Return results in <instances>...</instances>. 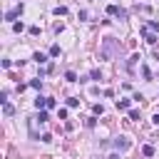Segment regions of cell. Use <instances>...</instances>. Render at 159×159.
<instances>
[{"mask_svg": "<svg viewBox=\"0 0 159 159\" xmlns=\"http://www.w3.org/2000/svg\"><path fill=\"white\" fill-rule=\"evenodd\" d=\"M23 28H25L23 23H15V25H13V30H15V32H23Z\"/></svg>", "mask_w": 159, "mask_h": 159, "instance_id": "cell-17", "label": "cell"}, {"mask_svg": "<svg viewBox=\"0 0 159 159\" xmlns=\"http://www.w3.org/2000/svg\"><path fill=\"white\" fill-rule=\"evenodd\" d=\"M67 13V8H62V5H60V8H55V15H65Z\"/></svg>", "mask_w": 159, "mask_h": 159, "instance_id": "cell-16", "label": "cell"}, {"mask_svg": "<svg viewBox=\"0 0 159 159\" xmlns=\"http://www.w3.org/2000/svg\"><path fill=\"white\" fill-rule=\"evenodd\" d=\"M35 107H37V109L47 107V99H45V97H37V99H35Z\"/></svg>", "mask_w": 159, "mask_h": 159, "instance_id": "cell-4", "label": "cell"}, {"mask_svg": "<svg viewBox=\"0 0 159 159\" xmlns=\"http://www.w3.org/2000/svg\"><path fill=\"white\" fill-rule=\"evenodd\" d=\"M117 107L119 109H127L129 107V99H117Z\"/></svg>", "mask_w": 159, "mask_h": 159, "instance_id": "cell-6", "label": "cell"}, {"mask_svg": "<svg viewBox=\"0 0 159 159\" xmlns=\"http://www.w3.org/2000/svg\"><path fill=\"white\" fill-rule=\"evenodd\" d=\"M107 15H124V13L119 10L117 5H107Z\"/></svg>", "mask_w": 159, "mask_h": 159, "instance_id": "cell-3", "label": "cell"}, {"mask_svg": "<svg viewBox=\"0 0 159 159\" xmlns=\"http://www.w3.org/2000/svg\"><path fill=\"white\" fill-rule=\"evenodd\" d=\"M30 87H35V90H40V87H43V82H40V80H32V82H30Z\"/></svg>", "mask_w": 159, "mask_h": 159, "instance_id": "cell-15", "label": "cell"}, {"mask_svg": "<svg viewBox=\"0 0 159 159\" xmlns=\"http://www.w3.org/2000/svg\"><path fill=\"white\" fill-rule=\"evenodd\" d=\"M47 119H50L47 112H40V114H37V122H47Z\"/></svg>", "mask_w": 159, "mask_h": 159, "instance_id": "cell-7", "label": "cell"}, {"mask_svg": "<svg viewBox=\"0 0 159 159\" xmlns=\"http://www.w3.org/2000/svg\"><path fill=\"white\" fill-rule=\"evenodd\" d=\"M114 147H117L119 152H124V149H129V147H132V142H129L127 137H117V139H114Z\"/></svg>", "mask_w": 159, "mask_h": 159, "instance_id": "cell-1", "label": "cell"}, {"mask_svg": "<svg viewBox=\"0 0 159 159\" xmlns=\"http://www.w3.org/2000/svg\"><path fill=\"white\" fill-rule=\"evenodd\" d=\"M142 35L147 37V43H149V45H154V43H157V37H154V35H149L147 30H142Z\"/></svg>", "mask_w": 159, "mask_h": 159, "instance_id": "cell-5", "label": "cell"}, {"mask_svg": "<svg viewBox=\"0 0 159 159\" xmlns=\"http://www.w3.org/2000/svg\"><path fill=\"white\" fill-rule=\"evenodd\" d=\"M142 75H144V77H147V80H149V77H152V72H149V67H147V65H142Z\"/></svg>", "mask_w": 159, "mask_h": 159, "instance_id": "cell-13", "label": "cell"}, {"mask_svg": "<svg viewBox=\"0 0 159 159\" xmlns=\"http://www.w3.org/2000/svg\"><path fill=\"white\" fill-rule=\"evenodd\" d=\"M92 109H94V114H102V112H105V107H102V105H94Z\"/></svg>", "mask_w": 159, "mask_h": 159, "instance_id": "cell-18", "label": "cell"}, {"mask_svg": "<svg viewBox=\"0 0 159 159\" xmlns=\"http://www.w3.org/2000/svg\"><path fill=\"white\" fill-rule=\"evenodd\" d=\"M20 13H23V5H17V8H15V10H10V13H8V15H5V20H15V17H17V15H20Z\"/></svg>", "mask_w": 159, "mask_h": 159, "instance_id": "cell-2", "label": "cell"}, {"mask_svg": "<svg viewBox=\"0 0 159 159\" xmlns=\"http://www.w3.org/2000/svg\"><path fill=\"white\" fill-rule=\"evenodd\" d=\"M50 55L57 57V55H60V45H52V47H50Z\"/></svg>", "mask_w": 159, "mask_h": 159, "instance_id": "cell-11", "label": "cell"}, {"mask_svg": "<svg viewBox=\"0 0 159 159\" xmlns=\"http://www.w3.org/2000/svg\"><path fill=\"white\" fill-rule=\"evenodd\" d=\"M77 105H80L77 97H70V99H67V107H77Z\"/></svg>", "mask_w": 159, "mask_h": 159, "instance_id": "cell-9", "label": "cell"}, {"mask_svg": "<svg viewBox=\"0 0 159 159\" xmlns=\"http://www.w3.org/2000/svg\"><path fill=\"white\" fill-rule=\"evenodd\" d=\"M142 152H144V157H152V154H154V147L147 144V147H142Z\"/></svg>", "mask_w": 159, "mask_h": 159, "instance_id": "cell-8", "label": "cell"}, {"mask_svg": "<svg viewBox=\"0 0 159 159\" xmlns=\"http://www.w3.org/2000/svg\"><path fill=\"white\" fill-rule=\"evenodd\" d=\"M3 112H5V114H13V112H15V107H13V105H8V102H5V107H3Z\"/></svg>", "mask_w": 159, "mask_h": 159, "instance_id": "cell-12", "label": "cell"}, {"mask_svg": "<svg viewBox=\"0 0 159 159\" xmlns=\"http://www.w3.org/2000/svg\"><path fill=\"white\" fill-rule=\"evenodd\" d=\"M35 60H37V62H45V60H47V57H45L43 52H35Z\"/></svg>", "mask_w": 159, "mask_h": 159, "instance_id": "cell-14", "label": "cell"}, {"mask_svg": "<svg viewBox=\"0 0 159 159\" xmlns=\"http://www.w3.org/2000/svg\"><path fill=\"white\" fill-rule=\"evenodd\" d=\"M65 80H67V82H75L77 75H75V72H65Z\"/></svg>", "mask_w": 159, "mask_h": 159, "instance_id": "cell-10", "label": "cell"}]
</instances>
